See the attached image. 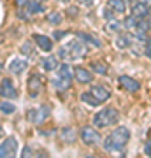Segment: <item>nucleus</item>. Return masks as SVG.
<instances>
[{"label":"nucleus","mask_w":151,"mask_h":158,"mask_svg":"<svg viewBox=\"0 0 151 158\" xmlns=\"http://www.w3.org/2000/svg\"><path fill=\"white\" fill-rule=\"evenodd\" d=\"M48 156V153L44 149H39V148H34V146H25L23 148V156Z\"/></svg>","instance_id":"25"},{"label":"nucleus","mask_w":151,"mask_h":158,"mask_svg":"<svg viewBox=\"0 0 151 158\" xmlns=\"http://www.w3.org/2000/svg\"><path fill=\"white\" fill-rule=\"evenodd\" d=\"M107 7L116 14H125L127 12V0H107Z\"/></svg>","instance_id":"16"},{"label":"nucleus","mask_w":151,"mask_h":158,"mask_svg":"<svg viewBox=\"0 0 151 158\" xmlns=\"http://www.w3.org/2000/svg\"><path fill=\"white\" fill-rule=\"evenodd\" d=\"M27 11L30 12V14H37V12L44 11V6H42V2H40V0H28Z\"/></svg>","instance_id":"23"},{"label":"nucleus","mask_w":151,"mask_h":158,"mask_svg":"<svg viewBox=\"0 0 151 158\" xmlns=\"http://www.w3.org/2000/svg\"><path fill=\"white\" fill-rule=\"evenodd\" d=\"M141 19H137V18L135 16H132V14H130V16H127L125 18V21H123V27L127 30H130V32H132V30L135 28V27H137V23H139Z\"/></svg>","instance_id":"28"},{"label":"nucleus","mask_w":151,"mask_h":158,"mask_svg":"<svg viewBox=\"0 0 151 158\" xmlns=\"http://www.w3.org/2000/svg\"><path fill=\"white\" fill-rule=\"evenodd\" d=\"M79 37V39H83L86 44H91V46H95V48H102V40L97 37V35L93 34H86V32H78L76 34Z\"/></svg>","instance_id":"18"},{"label":"nucleus","mask_w":151,"mask_h":158,"mask_svg":"<svg viewBox=\"0 0 151 158\" xmlns=\"http://www.w3.org/2000/svg\"><path fill=\"white\" fill-rule=\"evenodd\" d=\"M121 28H123V25L118 21L116 18L114 19H109L106 23V32H109V34H121Z\"/></svg>","instance_id":"22"},{"label":"nucleus","mask_w":151,"mask_h":158,"mask_svg":"<svg viewBox=\"0 0 151 158\" xmlns=\"http://www.w3.org/2000/svg\"><path fill=\"white\" fill-rule=\"evenodd\" d=\"M118 119H120V111H118L116 107L107 106V107L100 109V111L93 116V127H97V128H107V127L116 125Z\"/></svg>","instance_id":"2"},{"label":"nucleus","mask_w":151,"mask_h":158,"mask_svg":"<svg viewBox=\"0 0 151 158\" xmlns=\"http://www.w3.org/2000/svg\"><path fill=\"white\" fill-rule=\"evenodd\" d=\"M49 114H51V107L48 106V104H42V106H39V107L28 109L27 118H28V121H30V123L42 125L46 119L49 118Z\"/></svg>","instance_id":"3"},{"label":"nucleus","mask_w":151,"mask_h":158,"mask_svg":"<svg viewBox=\"0 0 151 158\" xmlns=\"http://www.w3.org/2000/svg\"><path fill=\"white\" fill-rule=\"evenodd\" d=\"M90 70L95 74H100V76H107L109 74V65L102 60H93L90 62Z\"/></svg>","instance_id":"15"},{"label":"nucleus","mask_w":151,"mask_h":158,"mask_svg":"<svg viewBox=\"0 0 151 158\" xmlns=\"http://www.w3.org/2000/svg\"><path fill=\"white\" fill-rule=\"evenodd\" d=\"M144 23H146V27H148V32H151V14H148L144 18Z\"/></svg>","instance_id":"37"},{"label":"nucleus","mask_w":151,"mask_h":158,"mask_svg":"<svg viewBox=\"0 0 151 158\" xmlns=\"http://www.w3.org/2000/svg\"><path fill=\"white\" fill-rule=\"evenodd\" d=\"M70 83H72V81H69V79L56 77L55 81H53V86H55L58 91H67L69 88H70Z\"/></svg>","instance_id":"26"},{"label":"nucleus","mask_w":151,"mask_h":158,"mask_svg":"<svg viewBox=\"0 0 151 158\" xmlns=\"http://www.w3.org/2000/svg\"><path fill=\"white\" fill-rule=\"evenodd\" d=\"M32 40L35 42V46H37L39 49L46 51V53H49V51L53 49V46H55V42H53L51 37L42 35V34H34V35H32Z\"/></svg>","instance_id":"10"},{"label":"nucleus","mask_w":151,"mask_h":158,"mask_svg":"<svg viewBox=\"0 0 151 158\" xmlns=\"http://www.w3.org/2000/svg\"><path fill=\"white\" fill-rule=\"evenodd\" d=\"M134 44V37L128 34H120L116 39V48L118 49H128L130 46Z\"/></svg>","instance_id":"19"},{"label":"nucleus","mask_w":151,"mask_h":158,"mask_svg":"<svg viewBox=\"0 0 151 158\" xmlns=\"http://www.w3.org/2000/svg\"><path fill=\"white\" fill-rule=\"evenodd\" d=\"M40 65H42V69H44L46 72H53V70H56L58 69V56H46V58H42V62H40Z\"/></svg>","instance_id":"17"},{"label":"nucleus","mask_w":151,"mask_h":158,"mask_svg":"<svg viewBox=\"0 0 151 158\" xmlns=\"http://www.w3.org/2000/svg\"><path fill=\"white\" fill-rule=\"evenodd\" d=\"M67 34H69V30H63V32H55V35H53V37H55L56 40H60L63 35H67Z\"/></svg>","instance_id":"36"},{"label":"nucleus","mask_w":151,"mask_h":158,"mask_svg":"<svg viewBox=\"0 0 151 158\" xmlns=\"http://www.w3.org/2000/svg\"><path fill=\"white\" fill-rule=\"evenodd\" d=\"M90 91L97 97V100H100V104H104L111 98V90H109L107 85H93Z\"/></svg>","instance_id":"11"},{"label":"nucleus","mask_w":151,"mask_h":158,"mask_svg":"<svg viewBox=\"0 0 151 158\" xmlns=\"http://www.w3.org/2000/svg\"><path fill=\"white\" fill-rule=\"evenodd\" d=\"M58 58H62V60H70V55H69V51H67V48L65 46H62L60 49H58Z\"/></svg>","instance_id":"32"},{"label":"nucleus","mask_w":151,"mask_h":158,"mask_svg":"<svg viewBox=\"0 0 151 158\" xmlns=\"http://www.w3.org/2000/svg\"><path fill=\"white\" fill-rule=\"evenodd\" d=\"M28 69V62L25 60V58H14L11 63H9V72L11 74H21V72H25Z\"/></svg>","instance_id":"13"},{"label":"nucleus","mask_w":151,"mask_h":158,"mask_svg":"<svg viewBox=\"0 0 151 158\" xmlns=\"http://www.w3.org/2000/svg\"><path fill=\"white\" fill-rule=\"evenodd\" d=\"M60 137H62V141L70 144V142L76 141V132H74V128H70V127H63L62 132H60Z\"/></svg>","instance_id":"24"},{"label":"nucleus","mask_w":151,"mask_h":158,"mask_svg":"<svg viewBox=\"0 0 151 158\" xmlns=\"http://www.w3.org/2000/svg\"><path fill=\"white\" fill-rule=\"evenodd\" d=\"M16 153H18V141L14 137H7L6 141L0 144V158L14 156Z\"/></svg>","instance_id":"9"},{"label":"nucleus","mask_w":151,"mask_h":158,"mask_svg":"<svg viewBox=\"0 0 151 158\" xmlns=\"http://www.w3.org/2000/svg\"><path fill=\"white\" fill-rule=\"evenodd\" d=\"M0 111L4 114H14L16 113V106L14 104H11V102H0Z\"/></svg>","instance_id":"29"},{"label":"nucleus","mask_w":151,"mask_h":158,"mask_svg":"<svg viewBox=\"0 0 151 158\" xmlns=\"http://www.w3.org/2000/svg\"><path fill=\"white\" fill-rule=\"evenodd\" d=\"M58 77H63V79H69V81H72V76H74V70L70 69V65H69L67 62H63L58 65Z\"/></svg>","instance_id":"20"},{"label":"nucleus","mask_w":151,"mask_h":158,"mask_svg":"<svg viewBox=\"0 0 151 158\" xmlns=\"http://www.w3.org/2000/svg\"><path fill=\"white\" fill-rule=\"evenodd\" d=\"M79 135H81V141H83L86 146H97V144L102 141V137H100V134H99L97 127L95 128H93V127H83L81 132H79Z\"/></svg>","instance_id":"5"},{"label":"nucleus","mask_w":151,"mask_h":158,"mask_svg":"<svg viewBox=\"0 0 151 158\" xmlns=\"http://www.w3.org/2000/svg\"><path fill=\"white\" fill-rule=\"evenodd\" d=\"M81 100L86 104V106H91V107H99L100 106V100H97V97L91 93V91H83L81 93Z\"/></svg>","instance_id":"21"},{"label":"nucleus","mask_w":151,"mask_h":158,"mask_svg":"<svg viewBox=\"0 0 151 158\" xmlns=\"http://www.w3.org/2000/svg\"><path fill=\"white\" fill-rule=\"evenodd\" d=\"M118 85H120L121 90L128 91V93H137V91L141 90L139 81H135V79L130 77V76H120V77H118Z\"/></svg>","instance_id":"8"},{"label":"nucleus","mask_w":151,"mask_h":158,"mask_svg":"<svg viewBox=\"0 0 151 158\" xmlns=\"http://www.w3.org/2000/svg\"><path fill=\"white\" fill-rule=\"evenodd\" d=\"M114 14H116V12L111 11V9H109V7L106 6V9H104V18H106L107 21H109V19H114Z\"/></svg>","instance_id":"33"},{"label":"nucleus","mask_w":151,"mask_h":158,"mask_svg":"<svg viewBox=\"0 0 151 158\" xmlns=\"http://www.w3.org/2000/svg\"><path fill=\"white\" fill-rule=\"evenodd\" d=\"M74 77H76L78 83L88 85V83L93 81V72L88 70V69H84V67H76V69H74Z\"/></svg>","instance_id":"12"},{"label":"nucleus","mask_w":151,"mask_h":158,"mask_svg":"<svg viewBox=\"0 0 151 158\" xmlns=\"http://www.w3.org/2000/svg\"><path fill=\"white\" fill-rule=\"evenodd\" d=\"M28 4V0H14V6H16V9H25Z\"/></svg>","instance_id":"34"},{"label":"nucleus","mask_w":151,"mask_h":158,"mask_svg":"<svg viewBox=\"0 0 151 158\" xmlns=\"http://www.w3.org/2000/svg\"><path fill=\"white\" fill-rule=\"evenodd\" d=\"M134 2H141V4H146V6L151 7V0H132V4H134Z\"/></svg>","instance_id":"39"},{"label":"nucleus","mask_w":151,"mask_h":158,"mask_svg":"<svg viewBox=\"0 0 151 158\" xmlns=\"http://www.w3.org/2000/svg\"><path fill=\"white\" fill-rule=\"evenodd\" d=\"M93 2L95 0H79V4H83V6H93Z\"/></svg>","instance_id":"38"},{"label":"nucleus","mask_w":151,"mask_h":158,"mask_svg":"<svg viewBox=\"0 0 151 158\" xmlns=\"http://www.w3.org/2000/svg\"><path fill=\"white\" fill-rule=\"evenodd\" d=\"M130 141V130L127 127H118L104 139V151H121Z\"/></svg>","instance_id":"1"},{"label":"nucleus","mask_w":151,"mask_h":158,"mask_svg":"<svg viewBox=\"0 0 151 158\" xmlns=\"http://www.w3.org/2000/svg\"><path fill=\"white\" fill-rule=\"evenodd\" d=\"M62 14H58V12H53V14H49V16H48V21L51 23V25H60V23H62Z\"/></svg>","instance_id":"31"},{"label":"nucleus","mask_w":151,"mask_h":158,"mask_svg":"<svg viewBox=\"0 0 151 158\" xmlns=\"http://www.w3.org/2000/svg\"><path fill=\"white\" fill-rule=\"evenodd\" d=\"M142 42H144V44H141V46H142V53H144L146 56L151 60V37L148 35V37L142 40Z\"/></svg>","instance_id":"30"},{"label":"nucleus","mask_w":151,"mask_h":158,"mask_svg":"<svg viewBox=\"0 0 151 158\" xmlns=\"http://www.w3.org/2000/svg\"><path fill=\"white\" fill-rule=\"evenodd\" d=\"M65 48H67L69 55H70V60H79V58H84L88 55V44L83 39H79V37L70 40Z\"/></svg>","instance_id":"4"},{"label":"nucleus","mask_w":151,"mask_h":158,"mask_svg":"<svg viewBox=\"0 0 151 158\" xmlns=\"http://www.w3.org/2000/svg\"><path fill=\"white\" fill-rule=\"evenodd\" d=\"M144 153L148 156H151V139H148V142L144 144Z\"/></svg>","instance_id":"35"},{"label":"nucleus","mask_w":151,"mask_h":158,"mask_svg":"<svg viewBox=\"0 0 151 158\" xmlns=\"http://www.w3.org/2000/svg\"><path fill=\"white\" fill-rule=\"evenodd\" d=\"M34 46L32 42H25V44L21 46V55L25 58H34L35 56V49H34Z\"/></svg>","instance_id":"27"},{"label":"nucleus","mask_w":151,"mask_h":158,"mask_svg":"<svg viewBox=\"0 0 151 158\" xmlns=\"http://www.w3.org/2000/svg\"><path fill=\"white\" fill-rule=\"evenodd\" d=\"M42 86H44V81H42V77H40L39 74H30L28 76L27 88H28V93H30L32 98H35L42 91Z\"/></svg>","instance_id":"6"},{"label":"nucleus","mask_w":151,"mask_h":158,"mask_svg":"<svg viewBox=\"0 0 151 158\" xmlns=\"http://www.w3.org/2000/svg\"><path fill=\"white\" fill-rule=\"evenodd\" d=\"M4 135V130H2V127H0V137Z\"/></svg>","instance_id":"40"},{"label":"nucleus","mask_w":151,"mask_h":158,"mask_svg":"<svg viewBox=\"0 0 151 158\" xmlns=\"http://www.w3.org/2000/svg\"><path fill=\"white\" fill-rule=\"evenodd\" d=\"M130 11H132V16H135L137 19H144V18L149 14V6L141 4V2H134Z\"/></svg>","instance_id":"14"},{"label":"nucleus","mask_w":151,"mask_h":158,"mask_svg":"<svg viewBox=\"0 0 151 158\" xmlns=\"http://www.w3.org/2000/svg\"><path fill=\"white\" fill-rule=\"evenodd\" d=\"M0 95L4 97V98H7V100H12V98L18 97L16 86H14V83L9 77H4L0 81Z\"/></svg>","instance_id":"7"}]
</instances>
